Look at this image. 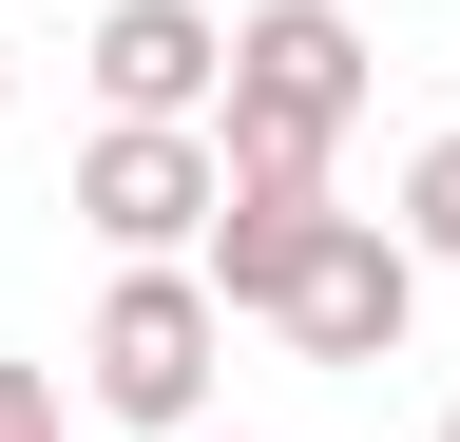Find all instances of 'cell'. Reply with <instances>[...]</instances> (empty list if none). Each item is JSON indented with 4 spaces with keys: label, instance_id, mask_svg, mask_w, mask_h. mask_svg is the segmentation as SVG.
Returning <instances> with one entry per match:
<instances>
[{
    "label": "cell",
    "instance_id": "cell-1",
    "mask_svg": "<svg viewBox=\"0 0 460 442\" xmlns=\"http://www.w3.org/2000/svg\"><path fill=\"white\" fill-rule=\"evenodd\" d=\"M345 116H365V20H345V0H250V20H230V135H211V154L326 174Z\"/></svg>",
    "mask_w": 460,
    "mask_h": 442
},
{
    "label": "cell",
    "instance_id": "cell-2",
    "mask_svg": "<svg viewBox=\"0 0 460 442\" xmlns=\"http://www.w3.org/2000/svg\"><path fill=\"white\" fill-rule=\"evenodd\" d=\"M211 347H230L211 269H115V289H96V327H77V384H96L115 423H172V442H192V404H211Z\"/></svg>",
    "mask_w": 460,
    "mask_h": 442
},
{
    "label": "cell",
    "instance_id": "cell-3",
    "mask_svg": "<svg viewBox=\"0 0 460 442\" xmlns=\"http://www.w3.org/2000/svg\"><path fill=\"white\" fill-rule=\"evenodd\" d=\"M211 212H230V154H211V135H172V116H96V154H77V231H96L115 269H192Z\"/></svg>",
    "mask_w": 460,
    "mask_h": 442
},
{
    "label": "cell",
    "instance_id": "cell-4",
    "mask_svg": "<svg viewBox=\"0 0 460 442\" xmlns=\"http://www.w3.org/2000/svg\"><path fill=\"white\" fill-rule=\"evenodd\" d=\"M269 327H288L307 365H384L402 327H422V250H402L384 212H326V231H307V269L269 289Z\"/></svg>",
    "mask_w": 460,
    "mask_h": 442
},
{
    "label": "cell",
    "instance_id": "cell-5",
    "mask_svg": "<svg viewBox=\"0 0 460 442\" xmlns=\"http://www.w3.org/2000/svg\"><path fill=\"white\" fill-rule=\"evenodd\" d=\"M77 59H96V96H115V116H172V135H192V116H230V20H211V0H115Z\"/></svg>",
    "mask_w": 460,
    "mask_h": 442
},
{
    "label": "cell",
    "instance_id": "cell-6",
    "mask_svg": "<svg viewBox=\"0 0 460 442\" xmlns=\"http://www.w3.org/2000/svg\"><path fill=\"white\" fill-rule=\"evenodd\" d=\"M402 250L460 269V135H422V174H402Z\"/></svg>",
    "mask_w": 460,
    "mask_h": 442
},
{
    "label": "cell",
    "instance_id": "cell-7",
    "mask_svg": "<svg viewBox=\"0 0 460 442\" xmlns=\"http://www.w3.org/2000/svg\"><path fill=\"white\" fill-rule=\"evenodd\" d=\"M0 442H77V423H58V384H39V365H0Z\"/></svg>",
    "mask_w": 460,
    "mask_h": 442
},
{
    "label": "cell",
    "instance_id": "cell-8",
    "mask_svg": "<svg viewBox=\"0 0 460 442\" xmlns=\"http://www.w3.org/2000/svg\"><path fill=\"white\" fill-rule=\"evenodd\" d=\"M0 96H20V59H0Z\"/></svg>",
    "mask_w": 460,
    "mask_h": 442
},
{
    "label": "cell",
    "instance_id": "cell-9",
    "mask_svg": "<svg viewBox=\"0 0 460 442\" xmlns=\"http://www.w3.org/2000/svg\"><path fill=\"white\" fill-rule=\"evenodd\" d=\"M441 442H460V404H441Z\"/></svg>",
    "mask_w": 460,
    "mask_h": 442
}]
</instances>
